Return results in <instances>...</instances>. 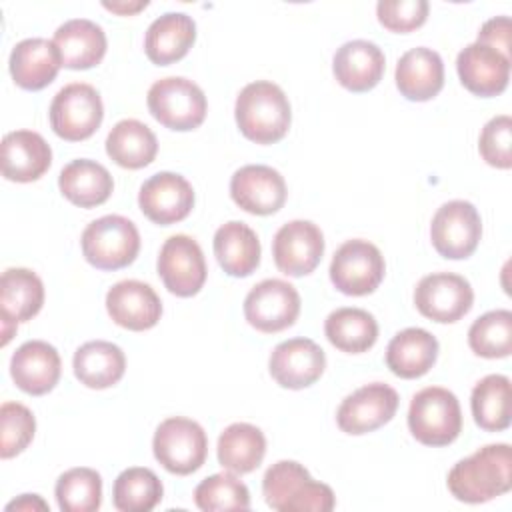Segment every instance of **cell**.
<instances>
[{
	"instance_id": "d6986e66",
	"label": "cell",
	"mask_w": 512,
	"mask_h": 512,
	"mask_svg": "<svg viewBox=\"0 0 512 512\" xmlns=\"http://www.w3.org/2000/svg\"><path fill=\"white\" fill-rule=\"evenodd\" d=\"M456 70L468 92L482 98L498 96L506 90L510 80V56L474 42L460 50Z\"/></svg>"
},
{
	"instance_id": "83f0119b",
	"label": "cell",
	"mask_w": 512,
	"mask_h": 512,
	"mask_svg": "<svg viewBox=\"0 0 512 512\" xmlns=\"http://www.w3.org/2000/svg\"><path fill=\"white\" fill-rule=\"evenodd\" d=\"M438 358V340L424 328L400 330L386 348V366L392 374L412 380L424 376Z\"/></svg>"
},
{
	"instance_id": "4dcf8cb0",
	"label": "cell",
	"mask_w": 512,
	"mask_h": 512,
	"mask_svg": "<svg viewBox=\"0 0 512 512\" xmlns=\"http://www.w3.org/2000/svg\"><path fill=\"white\" fill-rule=\"evenodd\" d=\"M76 378L94 390H104L120 382L126 370V356L120 346L106 340H90L74 352Z\"/></svg>"
},
{
	"instance_id": "7bdbcfd3",
	"label": "cell",
	"mask_w": 512,
	"mask_h": 512,
	"mask_svg": "<svg viewBox=\"0 0 512 512\" xmlns=\"http://www.w3.org/2000/svg\"><path fill=\"white\" fill-rule=\"evenodd\" d=\"M426 0H380L376 4L378 22L390 32H412L428 18Z\"/></svg>"
},
{
	"instance_id": "3957f363",
	"label": "cell",
	"mask_w": 512,
	"mask_h": 512,
	"mask_svg": "<svg viewBox=\"0 0 512 512\" xmlns=\"http://www.w3.org/2000/svg\"><path fill=\"white\" fill-rule=\"evenodd\" d=\"M262 494L266 504L278 512H330L336 504L332 488L316 482L294 460H280L266 470Z\"/></svg>"
},
{
	"instance_id": "8d00e7d4",
	"label": "cell",
	"mask_w": 512,
	"mask_h": 512,
	"mask_svg": "<svg viewBox=\"0 0 512 512\" xmlns=\"http://www.w3.org/2000/svg\"><path fill=\"white\" fill-rule=\"evenodd\" d=\"M164 488L160 478L142 466L126 468L112 486V502L122 512H150L162 500Z\"/></svg>"
},
{
	"instance_id": "f6af8a7d",
	"label": "cell",
	"mask_w": 512,
	"mask_h": 512,
	"mask_svg": "<svg viewBox=\"0 0 512 512\" xmlns=\"http://www.w3.org/2000/svg\"><path fill=\"white\" fill-rule=\"evenodd\" d=\"M14 508L16 510H36V508L48 510V504L38 494H22L18 500H14L6 506V510H14Z\"/></svg>"
},
{
	"instance_id": "ffe728a7",
	"label": "cell",
	"mask_w": 512,
	"mask_h": 512,
	"mask_svg": "<svg viewBox=\"0 0 512 512\" xmlns=\"http://www.w3.org/2000/svg\"><path fill=\"white\" fill-rule=\"evenodd\" d=\"M106 310L118 326L142 332L158 324L162 316V302L150 284L140 280H122L108 290Z\"/></svg>"
},
{
	"instance_id": "277c9868",
	"label": "cell",
	"mask_w": 512,
	"mask_h": 512,
	"mask_svg": "<svg viewBox=\"0 0 512 512\" xmlns=\"http://www.w3.org/2000/svg\"><path fill=\"white\" fill-rule=\"evenodd\" d=\"M408 428L426 446H448L462 430V410L454 392L428 386L414 394L408 408Z\"/></svg>"
},
{
	"instance_id": "5bb4252c",
	"label": "cell",
	"mask_w": 512,
	"mask_h": 512,
	"mask_svg": "<svg viewBox=\"0 0 512 512\" xmlns=\"http://www.w3.org/2000/svg\"><path fill=\"white\" fill-rule=\"evenodd\" d=\"M398 410V392L382 382L366 384L348 394L336 412L338 428L346 434H368L388 424Z\"/></svg>"
},
{
	"instance_id": "ba28073f",
	"label": "cell",
	"mask_w": 512,
	"mask_h": 512,
	"mask_svg": "<svg viewBox=\"0 0 512 512\" xmlns=\"http://www.w3.org/2000/svg\"><path fill=\"white\" fill-rule=\"evenodd\" d=\"M48 114L56 136L68 142H80L98 130L104 118V106L94 86L72 82L56 92Z\"/></svg>"
},
{
	"instance_id": "e0dca14e",
	"label": "cell",
	"mask_w": 512,
	"mask_h": 512,
	"mask_svg": "<svg viewBox=\"0 0 512 512\" xmlns=\"http://www.w3.org/2000/svg\"><path fill=\"white\" fill-rule=\"evenodd\" d=\"M286 182L282 174L264 164L238 168L230 178V196L246 212L268 216L278 212L286 202Z\"/></svg>"
},
{
	"instance_id": "f1b7e54d",
	"label": "cell",
	"mask_w": 512,
	"mask_h": 512,
	"mask_svg": "<svg viewBox=\"0 0 512 512\" xmlns=\"http://www.w3.org/2000/svg\"><path fill=\"white\" fill-rule=\"evenodd\" d=\"M214 256L226 274L250 276L260 264V240L248 224L230 220L214 234Z\"/></svg>"
},
{
	"instance_id": "f546056e",
	"label": "cell",
	"mask_w": 512,
	"mask_h": 512,
	"mask_svg": "<svg viewBox=\"0 0 512 512\" xmlns=\"http://www.w3.org/2000/svg\"><path fill=\"white\" fill-rule=\"evenodd\" d=\"M58 186L64 198L72 204L80 208H94L110 198L114 190V180L102 164L80 158L68 162L62 168L58 176Z\"/></svg>"
},
{
	"instance_id": "e575fe53",
	"label": "cell",
	"mask_w": 512,
	"mask_h": 512,
	"mask_svg": "<svg viewBox=\"0 0 512 512\" xmlns=\"http://www.w3.org/2000/svg\"><path fill=\"white\" fill-rule=\"evenodd\" d=\"M324 332L334 348L348 354H360L376 344L378 322L370 312L346 306L328 314Z\"/></svg>"
},
{
	"instance_id": "2e32d148",
	"label": "cell",
	"mask_w": 512,
	"mask_h": 512,
	"mask_svg": "<svg viewBox=\"0 0 512 512\" xmlns=\"http://www.w3.org/2000/svg\"><path fill=\"white\" fill-rule=\"evenodd\" d=\"M138 206L154 224H176L184 220L194 206L192 184L180 174L158 172L140 186Z\"/></svg>"
},
{
	"instance_id": "4316f807",
	"label": "cell",
	"mask_w": 512,
	"mask_h": 512,
	"mask_svg": "<svg viewBox=\"0 0 512 512\" xmlns=\"http://www.w3.org/2000/svg\"><path fill=\"white\" fill-rule=\"evenodd\" d=\"M52 42L60 50L62 66L70 70H88L100 64L106 54V34L102 26L86 18L60 24Z\"/></svg>"
},
{
	"instance_id": "9c48e42d",
	"label": "cell",
	"mask_w": 512,
	"mask_h": 512,
	"mask_svg": "<svg viewBox=\"0 0 512 512\" xmlns=\"http://www.w3.org/2000/svg\"><path fill=\"white\" fill-rule=\"evenodd\" d=\"M384 256L368 240H346L332 256L330 280L346 296H366L384 278Z\"/></svg>"
},
{
	"instance_id": "60d3db41",
	"label": "cell",
	"mask_w": 512,
	"mask_h": 512,
	"mask_svg": "<svg viewBox=\"0 0 512 512\" xmlns=\"http://www.w3.org/2000/svg\"><path fill=\"white\" fill-rule=\"evenodd\" d=\"M0 456L4 460L20 454L34 438L36 420L34 414L20 402H4L0 406Z\"/></svg>"
},
{
	"instance_id": "bcb514c9",
	"label": "cell",
	"mask_w": 512,
	"mask_h": 512,
	"mask_svg": "<svg viewBox=\"0 0 512 512\" xmlns=\"http://www.w3.org/2000/svg\"><path fill=\"white\" fill-rule=\"evenodd\" d=\"M102 6L106 10H112L116 14H122V16H130V14H136L140 12L142 8L148 6L146 0H138V2H102Z\"/></svg>"
},
{
	"instance_id": "d4e9b609",
	"label": "cell",
	"mask_w": 512,
	"mask_h": 512,
	"mask_svg": "<svg viewBox=\"0 0 512 512\" xmlns=\"http://www.w3.org/2000/svg\"><path fill=\"white\" fill-rule=\"evenodd\" d=\"M396 86L412 102L432 100L444 86V62L432 48H412L396 64Z\"/></svg>"
},
{
	"instance_id": "7c38bea8",
	"label": "cell",
	"mask_w": 512,
	"mask_h": 512,
	"mask_svg": "<svg viewBox=\"0 0 512 512\" xmlns=\"http://www.w3.org/2000/svg\"><path fill=\"white\" fill-rule=\"evenodd\" d=\"M474 290L470 282L452 272H434L424 276L414 290L418 312L434 322L452 324L470 312Z\"/></svg>"
},
{
	"instance_id": "d590c367",
	"label": "cell",
	"mask_w": 512,
	"mask_h": 512,
	"mask_svg": "<svg viewBox=\"0 0 512 512\" xmlns=\"http://www.w3.org/2000/svg\"><path fill=\"white\" fill-rule=\"evenodd\" d=\"M510 378L502 374L484 376L470 396L474 422L488 432H500L510 426Z\"/></svg>"
},
{
	"instance_id": "8992f818",
	"label": "cell",
	"mask_w": 512,
	"mask_h": 512,
	"mask_svg": "<svg viewBox=\"0 0 512 512\" xmlns=\"http://www.w3.org/2000/svg\"><path fill=\"white\" fill-rule=\"evenodd\" d=\"M148 110L166 128L188 132L198 128L208 110L202 88L182 76L156 80L148 90Z\"/></svg>"
},
{
	"instance_id": "8fae6325",
	"label": "cell",
	"mask_w": 512,
	"mask_h": 512,
	"mask_svg": "<svg viewBox=\"0 0 512 512\" xmlns=\"http://www.w3.org/2000/svg\"><path fill=\"white\" fill-rule=\"evenodd\" d=\"M300 314L298 290L280 278H268L252 286L244 298V316L248 324L264 334L290 328Z\"/></svg>"
},
{
	"instance_id": "b9f144b4",
	"label": "cell",
	"mask_w": 512,
	"mask_h": 512,
	"mask_svg": "<svg viewBox=\"0 0 512 512\" xmlns=\"http://www.w3.org/2000/svg\"><path fill=\"white\" fill-rule=\"evenodd\" d=\"M512 120L510 116H494L486 122V126L480 132L478 150L480 156L486 160V164L494 168L508 170L512 166Z\"/></svg>"
},
{
	"instance_id": "f35d334b",
	"label": "cell",
	"mask_w": 512,
	"mask_h": 512,
	"mask_svg": "<svg viewBox=\"0 0 512 512\" xmlns=\"http://www.w3.org/2000/svg\"><path fill=\"white\" fill-rule=\"evenodd\" d=\"M468 344L482 358H506L512 352V312L490 310L472 322Z\"/></svg>"
},
{
	"instance_id": "ee69618b",
	"label": "cell",
	"mask_w": 512,
	"mask_h": 512,
	"mask_svg": "<svg viewBox=\"0 0 512 512\" xmlns=\"http://www.w3.org/2000/svg\"><path fill=\"white\" fill-rule=\"evenodd\" d=\"M480 44H486L506 56H510V18L508 16H496L482 24L478 32Z\"/></svg>"
},
{
	"instance_id": "9a60e30c",
	"label": "cell",
	"mask_w": 512,
	"mask_h": 512,
	"mask_svg": "<svg viewBox=\"0 0 512 512\" xmlns=\"http://www.w3.org/2000/svg\"><path fill=\"white\" fill-rule=\"evenodd\" d=\"M324 234L310 220H292L280 226L272 240L276 268L292 278L310 274L322 260Z\"/></svg>"
},
{
	"instance_id": "ab89813d",
	"label": "cell",
	"mask_w": 512,
	"mask_h": 512,
	"mask_svg": "<svg viewBox=\"0 0 512 512\" xmlns=\"http://www.w3.org/2000/svg\"><path fill=\"white\" fill-rule=\"evenodd\" d=\"M194 502L204 512L248 510L250 492L232 472H220L204 478L194 490Z\"/></svg>"
},
{
	"instance_id": "7402d4cb",
	"label": "cell",
	"mask_w": 512,
	"mask_h": 512,
	"mask_svg": "<svg viewBox=\"0 0 512 512\" xmlns=\"http://www.w3.org/2000/svg\"><path fill=\"white\" fill-rule=\"evenodd\" d=\"M384 52L368 40L344 42L332 60V70L340 86L350 92L372 90L384 74Z\"/></svg>"
},
{
	"instance_id": "52a82bcc",
	"label": "cell",
	"mask_w": 512,
	"mask_h": 512,
	"mask_svg": "<svg viewBox=\"0 0 512 512\" xmlns=\"http://www.w3.org/2000/svg\"><path fill=\"white\" fill-rule=\"evenodd\" d=\"M152 450L154 458L168 472L188 476L206 462L208 438L198 422L184 416H172L158 424Z\"/></svg>"
},
{
	"instance_id": "484cf974",
	"label": "cell",
	"mask_w": 512,
	"mask_h": 512,
	"mask_svg": "<svg viewBox=\"0 0 512 512\" xmlns=\"http://www.w3.org/2000/svg\"><path fill=\"white\" fill-rule=\"evenodd\" d=\"M196 40V24L184 12H166L146 30L144 52L150 62L168 66L188 54Z\"/></svg>"
},
{
	"instance_id": "cb8c5ba5",
	"label": "cell",
	"mask_w": 512,
	"mask_h": 512,
	"mask_svg": "<svg viewBox=\"0 0 512 512\" xmlns=\"http://www.w3.org/2000/svg\"><path fill=\"white\" fill-rule=\"evenodd\" d=\"M52 164L50 144L32 130L8 132L2 138V174L12 182H34Z\"/></svg>"
},
{
	"instance_id": "5b68a950",
	"label": "cell",
	"mask_w": 512,
	"mask_h": 512,
	"mask_svg": "<svg viewBox=\"0 0 512 512\" xmlns=\"http://www.w3.org/2000/svg\"><path fill=\"white\" fill-rule=\"evenodd\" d=\"M82 254L98 270H120L132 264L140 250V234L132 220L108 214L92 220L80 238Z\"/></svg>"
},
{
	"instance_id": "30bf717a",
	"label": "cell",
	"mask_w": 512,
	"mask_h": 512,
	"mask_svg": "<svg viewBox=\"0 0 512 512\" xmlns=\"http://www.w3.org/2000/svg\"><path fill=\"white\" fill-rule=\"evenodd\" d=\"M482 236V220L474 204L466 200H450L442 204L430 224V240L434 250L450 260L468 258Z\"/></svg>"
},
{
	"instance_id": "44dd1931",
	"label": "cell",
	"mask_w": 512,
	"mask_h": 512,
	"mask_svg": "<svg viewBox=\"0 0 512 512\" xmlns=\"http://www.w3.org/2000/svg\"><path fill=\"white\" fill-rule=\"evenodd\" d=\"M62 372V362L58 350L44 340L24 342L10 360V376L14 384L32 396H42L50 392Z\"/></svg>"
},
{
	"instance_id": "ac0fdd59",
	"label": "cell",
	"mask_w": 512,
	"mask_h": 512,
	"mask_svg": "<svg viewBox=\"0 0 512 512\" xmlns=\"http://www.w3.org/2000/svg\"><path fill=\"white\" fill-rule=\"evenodd\" d=\"M268 368L270 376L282 388L302 390L322 376L326 368V354L310 338H290L272 350Z\"/></svg>"
},
{
	"instance_id": "d6a6232c",
	"label": "cell",
	"mask_w": 512,
	"mask_h": 512,
	"mask_svg": "<svg viewBox=\"0 0 512 512\" xmlns=\"http://www.w3.org/2000/svg\"><path fill=\"white\" fill-rule=\"evenodd\" d=\"M218 462L232 474H248L260 466L266 454L262 430L248 422H234L218 438Z\"/></svg>"
},
{
	"instance_id": "74e56055",
	"label": "cell",
	"mask_w": 512,
	"mask_h": 512,
	"mask_svg": "<svg viewBox=\"0 0 512 512\" xmlns=\"http://www.w3.org/2000/svg\"><path fill=\"white\" fill-rule=\"evenodd\" d=\"M54 494L62 512H94L102 504V478L92 468H70L56 480Z\"/></svg>"
},
{
	"instance_id": "1f68e13d",
	"label": "cell",
	"mask_w": 512,
	"mask_h": 512,
	"mask_svg": "<svg viewBox=\"0 0 512 512\" xmlns=\"http://www.w3.org/2000/svg\"><path fill=\"white\" fill-rule=\"evenodd\" d=\"M158 152L156 134L140 120L126 118L114 124L106 138V154L122 168L138 170L148 166Z\"/></svg>"
},
{
	"instance_id": "603a6c76",
	"label": "cell",
	"mask_w": 512,
	"mask_h": 512,
	"mask_svg": "<svg viewBox=\"0 0 512 512\" xmlns=\"http://www.w3.org/2000/svg\"><path fill=\"white\" fill-rule=\"evenodd\" d=\"M8 66L14 82L24 90L34 92L54 82L62 68V56L52 40L26 38L12 48Z\"/></svg>"
},
{
	"instance_id": "7a4b0ae2",
	"label": "cell",
	"mask_w": 512,
	"mask_h": 512,
	"mask_svg": "<svg viewBox=\"0 0 512 512\" xmlns=\"http://www.w3.org/2000/svg\"><path fill=\"white\" fill-rule=\"evenodd\" d=\"M240 132L256 144H274L282 140L292 122V110L284 90L268 80L246 84L234 106Z\"/></svg>"
},
{
	"instance_id": "836d02e7",
	"label": "cell",
	"mask_w": 512,
	"mask_h": 512,
	"mask_svg": "<svg viewBox=\"0 0 512 512\" xmlns=\"http://www.w3.org/2000/svg\"><path fill=\"white\" fill-rule=\"evenodd\" d=\"M44 304V284L28 268H8L0 278V308L2 318L26 322L34 318Z\"/></svg>"
},
{
	"instance_id": "6da1fadb",
	"label": "cell",
	"mask_w": 512,
	"mask_h": 512,
	"mask_svg": "<svg viewBox=\"0 0 512 512\" xmlns=\"http://www.w3.org/2000/svg\"><path fill=\"white\" fill-rule=\"evenodd\" d=\"M448 490L460 502L480 504L510 492L512 452L510 446L486 444L472 456L456 462L448 472Z\"/></svg>"
},
{
	"instance_id": "4fadbf2b",
	"label": "cell",
	"mask_w": 512,
	"mask_h": 512,
	"mask_svg": "<svg viewBox=\"0 0 512 512\" xmlns=\"http://www.w3.org/2000/svg\"><path fill=\"white\" fill-rule=\"evenodd\" d=\"M158 276L168 292L188 298L206 282V260L200 244L186 234L170 236L158 254Z\"/></svg>"
}]
</instances>
